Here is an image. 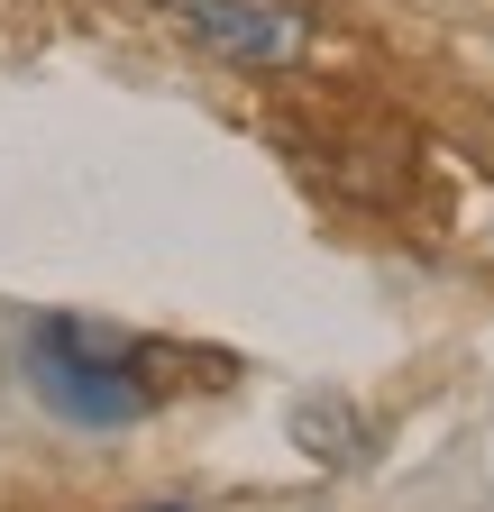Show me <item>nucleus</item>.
<instances>
[{
	"label": "nucleus",
	"mask_w": 494,
	"mask_h": 512,
	"mask_svg": "<svg viewBox=\"0 0 494 512\" xmlns=\"http://www.w3.org/2000/svg\"><path fill=\"white\" fill-rule=\"evenodd\" d=\"M165 19L193 46L229 55V64H293L302 46H312V19L275 10V0H165Z\"/></svg>",
	"instance_id": "obj_2"
},
{
	"label": "nucleus",
	"mask_w": 494,
	"mask_h": 512,
	"mask_svg": "<svg viewBox=\"0 0 494 512\" xmlns=\"http://www.w3.org/2000/svg\"><path fill=\"white\" fill-rule=\"evenodd\" d=\"M138 357H147V339L101 330V320H37L28 348H19L37 403H46L55 421H74V430H129V421L156 412Z\"/></svg>",
	"instance_id": "obj_1"
},
{
	"label": "nucleus",
	"mask_w": 494,
	"mask_h": 512,
	"mask_svg": "<svg viewBox=\"0 0 494 512\" xmlns=\"http://www.w3.org/2000/svg\"><path fill=\"white\" fill-rule=\"evenodd\" d=\"M156 512H183V503H156Z\"/></svg>",
	"instance_id": "obj_3"
}]
</instances>
